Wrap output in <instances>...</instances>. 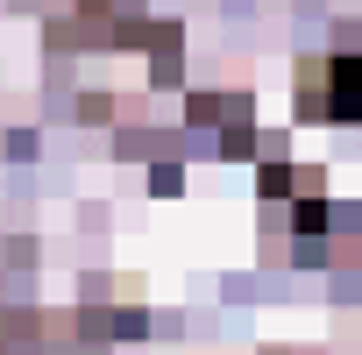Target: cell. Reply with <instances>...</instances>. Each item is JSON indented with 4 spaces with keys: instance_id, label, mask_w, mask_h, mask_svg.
Listing matches in <instances>:
<instances>
[{
    "instance_id": "obj_1",
    "label": "cell",
    "mask_w": 362,
    "mask_h": 355,
    "mask_svg": "<svg viewBox=\"0 0 362 355\" xmlns=\"http://www.w3.org/2000/svg\"><path fill=\"white\" fill-rule=\"evenodd\" d=\"M298 114L313 121H362V57H320L298 71Z\"/></svg>"
}]
</instances>
